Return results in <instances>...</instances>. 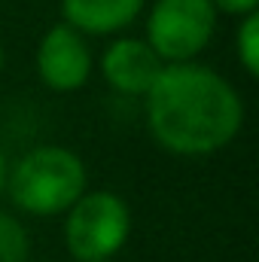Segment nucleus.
I'll use <instances>...</instances> for the list:
<instances>
[{"mask_svg":"<svg viewBox=\"0 0 259 262\" xmlns=\"http://www.w3.org/2000/svg\"><path fill=\"white\" fill-rule=\"evenodd\" d=\"M146 131L159 149L183 159H204L244 128L247 110L238 89L210 64H165L143 95Z\"/></svg>","mask_w":259,"mask_h":262,"instance_id":"f257e3e1","label":"nucleus"},{"mask_svg":"<svg viewBox=\"0 0 259 262\" xmlns=\"http://www.w3.org/2000/svg\"><path fill=\"white\" fill-rule=\"evenodd\" d=\"M89 189L85 162L58 143H43L15 159L6 171L3 195L28 216H64V210Z\"/></svg>","mask_w":259,"mask_h":262,"instance_id":"f03ea898","label":"nucleus"},{"mask_svg":"<svg viewBox=\"0 0 259 262\" xmlns=\"http://www.w3.org/2000/svg\"><path fill=\"white\" fill-rule=\"evenodd\" d=\"M61 238L76 262L116 259L131 238L128 201L110 189H85L64 210Z\"/></svg>","mask_w":259,"mask_h":262,"instance_id":"7ed1b4c3","label":"nucleus"},{"mask_svg":"<svg viewBox=\"0 0 259 262\" xmlns=\"http://www.w3.org/2000/svg\"><path fill=\"white\" fill-rule=\"evenodd\" d=\"M220 15L210 0H153L143 21V40L162 64H186L210 46Z\"/></svg>","mask_w":259,"mask_h":262,"instance_id":"20e7f679","label":"nucleus"},{"mask_svg":"<svg viewBox=\"0 0 259 262\" xmlns=\"http://www.w3.org/2000/svg\"><path fill=\"white\" fill-rule=\"evenodd\" d=\"M34 70L49 92H58V95L79 92L95 73V55H92L89 37H82L64 21L52 25L37 43Z\"/></svg>","mask_w":259,"mask_h":262,"instance_id":"39448f33","label":"nucleus"},{"mask_svg":"<svg viewBox=\"0 0 259 262\" xmlns=\"http://www.w3.org/2000/svg\"><path fill=\"white\" fill-rule=\"evenodd\" d=\"M162 67L165 64L149 49V43L143 37H128V34L113 37L98 58L101 79L116 95H125V98H143L153 89Z\"/></svg>","mask_w":259,"mask_h":262,"instance_id":"423d86ee","label":"nucleus"},{"mask_svg":"<svg viewBox=\"0 0 259 262\" xmlns=\"http://www.w3.org/2000/svg\"><path fill=\"white\" fill-rule=\"evenodd\" d=\"M58 9L82 37H119L143 15L146 0H58Z\"/></svg>","mask_w":259,"mask_h":262,"instance_id":"0eeeda50","label":"nucleus"},{"mask_svg":"<svg viewBox=\"0 0 259 262\" xmlns=\"http://www.w3.org/2000/svg\"><path fill=\"white\" fill-rule=\"evenodd\" d=\"M31 238L21 220L9 210H0V262H28Z\"/></svg>","mask_w":259,"mask_h":262,"instance_id":"6e6552de","label":"nucleus"},{"mask_svg":"<svg viewBox=\"0 0 259 262\" xmlns=\"http://www.w3.org/2000/svg\"><path fill=\"white\" fill-rule=\"evenodd\" d=\"M235 58L247 76H259V12L238 18L235 28Z\"/></svg>","mask_w":259,"mask_h":262,"instance_id":"1a4fd4ad","label":"nucleus"},{"mask_svg":"<svg viewBox=\"0 0 259 262\" xmlns=\"http://www.w3.org/2000/svg\"><path fill=\"white\" fill-rule=\"evenodd\" d=\"M217 15H232V18H244L259 12V0H210Z\"/></svg>","mask_w":259,"mask_h":262,"instance_id":"9d476101","label":"nucleus"},{"mask_svg":"<svg viewBox=\"0 0 259 262\" xmlns=\"http://www.w3.org/2000/svg\"><path fill=\"white\" fill-rule=\"evenodd\" d=\"M6 171H9V162H6V156H3V149H0V195H3V189H6Z\"/></svg>","mask_w":259,"mask_h":262,"instance_id":"9b49d317","label":"nucleus"},{"mask_svg":"<svg viewBox=\"0 0 259 262\" xmlns=\"http://www.w3.org/2000/svg\"><path fill=\"white\" fill-rule=\"evenodd\" d=\"M3 64H6V52H3V43H0V73H3Z\"/></svg>","mask_w":259,"mask_h":262,"instance_id":"f8f14e48","label":"nucleus"},{"mask_svg":"<svg viewBox=\"0 0 259 262\" xmlns=\"http://www.w3.org/2000/svg\"><path fill=\"white\" fill-rule=\"evenodd\" d=\"M104 262H116V259H104Z\"/></svg>","mask_w":259,"mask_h":262,"instance_id":"ddd939ff","label":"nucleus"}]
</instances>
